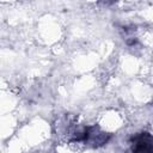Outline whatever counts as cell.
Wrapping results in <instances>:
<instances>
[{"label": "cell", "instance_id": "6da1fadb", "mask_svg": "<svg viewBox=\"0 0 153 153\" xmlns=\"http://www.w3.org/2000/svg\"><path fill=\"white\" fill-rule=\"evenodd\" d=\"M133 153H153V136L148 133H141L131 140Z\"/></svg>", "mask_w": 153, "mask_h": 153}]
</instances>
